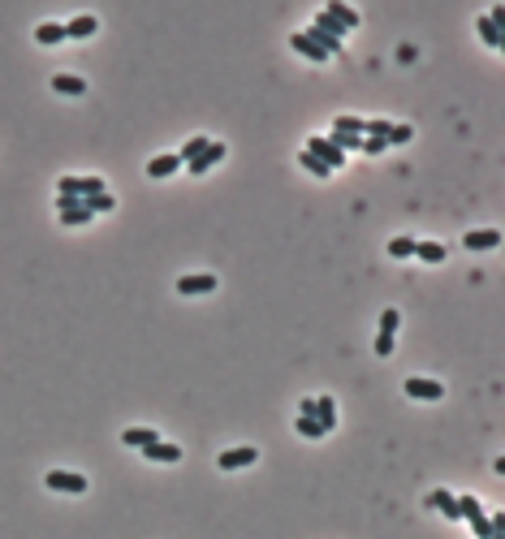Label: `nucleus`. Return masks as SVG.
Returning <instances> with one entry per match:
<instances>
[{"instance_id": "393cba45", "label": "nucleus", "mask_w": 505, "mask_h": 539, "mask_svg": "<svg viewBox=\"0 0 505 539\" xmlns=\"http://www.w3.org/2000/svg\"><path fill=\"white\" fill-rule=\"evenodd\" d=\"M83 203H87L91 216H95V211H112V207H117V199H112L108 190H104V194H91V199H83Z\"/></svg>"}, {"instance_id": "aec40b11", "label": "nucleus", "mask_w": 505, "mask_h": 539, "mask_svg": "<svg viewBox=\"0 0 505 539\" xmlns=\"http://www.w3.org/2000/svg\"><path fill=\"white\" fill-rule=\"evenodd\" d=\"M415 255L423 264H445V246L441 242H415Z\"/></svg>"}, {"instance_id": "20e7f679", "label": "nucleus", "mask_w": 505, "mask_h": 539, "mask_svg": "<svg viewBox=\"0 0 505 539\" xmlns=\"http://www.w3.org/2000/svg\"><path fill=\"white\" fill-rule=\"evenodd\" d=\"M402 388H406V397H415V401H441L445 397V384L441 380H423V375L402 380Z\"/></svg>"}, {"instance_id": "f3484780", "label": "nucleus", "mask_w": 505, "mask_h": 539, "mask_svg": "<svg viewBox=\"0 0 505 539\" xmlns=\"http://www.w3.org/2000/svg\"><path fill=\"white\" fill-rule=\"evenodd\" d=\"M316 423L324 427V436H329V432L337 427V405H333V397H329V393L316 397Z\"/></svg>"}, {"instance_id": "c85d7f7f", "label": "nucleus", "mask_w": 505, "mask_h": 539, "mask_svg": "<svg viewBox=\"0 0 505 539\" xmlns=\"http://www.w3.org/2000/svg\"><path fill=\"white\" fill-rule=\"evenodd\" d=\"M398 324H402V315L393 311V306H389V311H380V332H384V337H398Z\"/></svg>"}, {"instance_id": "39448f33", "label": "nucleus", "mask_w": 505, "mask_h": 539, "mask_svg": "<svg viewBox=\"0 0 505 539\" xmlns=\"http://www.w3.org/2000/svg\"><path fill=\"white\" fill-rule=\"evenodd\" d=\"M307 151H311L320 165H329L333 173L346 165V151H337V142H333V138H307Z\"/></svg>"}, {"instance_id": "72a5a7b5", "label": "nucleus", "mask_w": 505, "mask_h": 539, "mask_svg": "<svg viewBox=\"0 0 505 539\" xmlns=\"http://www.w3.org/2000/svg\"><path fill=\"white\" fill-rule=\"evenodd\" d=\"M376 354H380V358L393 354V337H384V332H380V337H376Z\"/></svg>"}, {"instance_id": "7ed1b4c3", "label": "nucleus", "mask_w": 505, "mask_h": 539, "mask_svg": "<svg viewBox=\"0 0 505 539\" xmlns=\"http://www.w3.org/2000/svg\"><path fill=\"white\" fill-rule=\"evenodd\" d=\"M43 483L52 487V492H70V496H83L87 492V479L78 475V470H48Z\"/></svg>"}, {"instance_id": "412c9836", "label": "nucleus", "mask_w": 505, "mask_h": 539, "mask_svg": "<svg viewBox=\"0 0 505 539\" xmlns=\"http://www.w3.org/2000/svg\"><path fill=\"white\" fill-rule=\"evenodd\" d=\"M333 134H358V138H363L367 134V121L363 117H337L333 121Z\"/></svg>"}, {"instance_id": "5701e85b", "label": "nucleus", "mask_w": 505, "mask_h": 539, "mask_svg": "<svg viewBox=\"0 0 505 539\" xmlns=\"http://www.w3.org/2000/svg\"><path fill=\"white\" fill-rule=\"evenodd\" d=\"M480 35H484V43H488V47H505V39H501V30L493 26V18H488V13H484V18H480Z\"/></svg>"}, {"instance_id": "ddd939ff", "label": "nucleus", "mask_w": 505, "mask_h": 539, "mask_svg": "<svg viewBox=\"0 0 505 539\" xmlns=\"http://www.w3.org/2000/svg\"><path fill=\"white\" fill-rule=\"evenodd\" d=\"M156 440H160L156 427H125L121 432V445L125 449H147V445H156Z\"/></svg>"}, {"instance_id": "9d476101", "label": "nucleus", "mask_w": 505, "mask_h": 539, "mask_svg": "<svg viewBox=\"0 0 505 539\" xmlns=\"http://www.w3.org/2000/svg\"><path fill=\"white\" fill-rule=\"evenodd\" d=\"M95 30H100V22H95V13H78V18L65 22V39H91Z\"/></svg>"}, {"instance_id": "423d86ee", "label": "nucleus", "mask_w": 505, "mask_h": 539, "mask_svg": "<svg viewBox=\"0 0 505 539\" xmlns=\"http://www.w3.org/2000/svg\"><path fill=\"white\" fill-rule=\"evenodd\" d=\"M259 462V449H251V445H242V449H225L220 457H216V466L220 470H242V466H255Z\"/></svg>"}, {"instance_id": "9b49d317", "label": "nucleus", "mask_w": 505, "mask_h": 539, "mask_svg": "<svg viewBox=\"0 0 505 539\" xmlns=\"http://www.w3.org/2000/svg\"><path fill=\"white\" fill-rule=\"evenodd\" d=\"M462 246L466 251H493V246H501V233L497 229H471V233L462 237Z\"/></svg>"}, {"instance_id": "f03ea898", "label": "nucleus", "mask_w": 505, "mask_h": 539, "mask_svg": "<svg viewBox=\"0 0 505 539\" xmlns=\"http://www.w3.org/2000/svg\"><path fill=\"white\" fill-rule=\"evenodd\" d=\"M56 194H65V199H91V194H104V182L100 177H61Z\"/></svg>"}, {"instance_id": "1a4fd4ad", "label": "nucleus", "mask_w": 505, "mask_h": 539, "mask_svg": "<svg viewBox=\"0 0 505 539\" xmlns=\"http://www.w3.org/2000/svg\"><path fill=\"white\" fill-rule=\"evenodd\" d=\"M216 289V276L212 272H194V276H182L177 281V293H186V298H194V293H212Z\"/></svg>"}, {"instance_id": "f704fd0d", "label": "nucleus", "mask_w": 505, "mask_h": 539, "mask_svg": "<svg viewBox=\"0 0 505 539\" xmlns=\"http://www.w3.org/2000/svg\"><path fill=\"white\" fill-rule=\"evenodd\" d=\"M298 419H316V397H302V405H298Z\"/></svg>"}, {"instance_id": "2eb2a0df", "label": "nucleus", "mask_w": 505, "mask_h": 539, "mask_svg": "<svg viewBox=\"0 0 505 539\" xmlns=\"http://www.w3.org/2000/svg\"><path fill=\"white\" fill-rule=\"evenodd\" d=\"M52 91L56 95H87V78H78V74H52Z\"/></svg>"}, {"instance_id": "4be33fe9", "label": "nucleus", "mask_w": 505, "mask_h": 539, "mask_svg": "<svg viewBox=\"0 0 505 539\" xmlns=\"http://www.w3.org/2000/svg\"><path fill=\"white\" fill-rule=\"evenodd\" d=\"M298 165H302L307 173H316V177H333V169H329V165H320V160H316L311 151H307V147L298 151Z\"/></svg>"}, {"instance_id": "2f4dec72", "label": "nucleus", "mask_w": 505, "mask_h": 539, "mask_svg": "<svg viewBox=\"0 0 505 539\" xmlns=\"http://www.w3.org/2000/svg\"><path fill=\"white\" fill-rule=\"evenodd\" d=\"M389 129H393V121L376 117V121H367V138H389Z\"/></svg>"}, {"instance_id": "0eeeda50", "label": "nucleus", "mask_w": 505, "mask_h": 539, "mask_svg": "<svg viewBox=\"0 0 505 539\" xmlns=\"http://www.w3.org/2000/svg\"><path fill=\"white\" fill-rule=\"evenodd\" d=\"M220 160H225V142L212 138V142H207V151H203V156H194L190 165H186V173H190V177H199V173H207V169H216Z\"/></svg>"}, {"instance_id": "7c9ffc66", "label": "nucleus", "mask_w": 505, "mask_h": 539, "mask_svg": "<svg viewBox=\"0 0 505 539\" xmlns=\"http://www.w3.org/2000/svg\"><path fill=\"white\" fill-rule=\"evenodd\" d=\"M471 531H475V539H493V522H488V514L471 518Z\"/></svg>"}, {"instance_id": "6e6552de", "label": "nucleus", "mask_w": 505, "mask_h": 539, "mask_svg": "<svg viewBox=\"0 0 505 539\" xmlns=\"http://www.w3.org/2000/svg\"><path fill=\"white\" fill-rule=\"evenodd\" d=\"M324 13H329V18H333L341 30H354L358 22H363V18H358V9H350L346 0H329V5H324Z\"/></svg>"}, {"instance_id": "dca6fc26", "label": "nucleus", "mask_w": 505, "mask_h": 539, "mask_svg": "<svg viewBox=\"0 0 505 539\" xmlns=\"http://www.w3.org/2000/svg\"><path fill=\"white\" fill-rule=\"evenodd\" d=\"M143 457H147V462H182V449L169 445V440H156V445L143 449Z\"/></svg>"}, {"instance_id": "6ab92c4d", "label": "nucleus", "mask_w": 505, "mask_h": 539, "mask_svg": "<svg viewBox=\"0 0 505 539\" xmlns=\"http://www.w3.org/2000/svg\"><path fill=\"white\" fill-rule=\"evenodd\" d=\"M61 39H65V26H61V22H39V26H35V43L52 47V43H61Z\"/></svg>"}, {"instance_id": "cd10ccee", "label": "nucleus", "mask_w": 505, "mask_h": 539, "mask_svg": "<svg viewBox=\"0 0 505 539\" xmlns=\"http://www.w3.org/2000/svg\"><path fill=\"white\" fill-rule=\"evenodd\" d=\"M337 142V151H363V138L358 134H329Z\"/></svg>"}, {"instance_id": "473e14b6", "label": "nucleus", "mask_w": 505, "mask_h": 539, "mask_svg": "<svg viewBox=\"0 0 505 539\" xmlns=\"http://www.w3.org/2000/svg\"><path fill=\"white\" fill-rule=\"evenodd\" d=\"M384 147H389L384 138H363V156H380Z\"/></svg>"}, {"instance_id": "a211bd4d", "label": "nucleus", "mask_w": 505, "mask_h": 539, "mask_svg": "<svg viewBox=\"0 0 505 539\" xmlns=\"http://www.w3.org/2000/svg\"><path fill=\"white\" fill-rule=\"evenodd\" d=\"M428 505H432V509H441L449 522H462V518H458V496L445 492V487H441V492H432V496H428Z\"/></svg>"}, {"instance_id": "c756f323", "label": "nucleus", "mask_w": 505, "mask_h": 539, "mask_svg": "<svg viewBox=\"0 0 505 539\" xmlns=\"http://www.w3.org/2000/svg\"><path fill=\"white\" fill-rule=\"evenodd\" d=\"M294 427H298V436H307V440H320V436H324V427H320L316 419H298Z\"/></svg>"}, {"instance_id": "bb28decb", "label": "nucleus", "mask_w": 505, "mask_h": 539, "mask_svg": "<svg viewBox=\"0 0 505 539\" xmlns=\"http://www.w3.org/2000/svg\"><path fill=\"white\" fill-rule=\"evenodd\" d=\"M411 138H415V129H411V125H393V129H389V138H384V142H389V147H406Z\"/></svg>"}, {"instance_id": "f257e3e1", "label": "nucleus", "mask_w": 505, "mask_h": 539, "mask_svg": "<svg viewBox=\"0 0 505 539\" xmlns=\"http://www.w3.org/2000/svg\"><path fill=\"white\" fill-rule=\"evenodd\" d=\"M302 35L311 39V43H320V47H324V52H329V56H337V52H341V39H346V30H341V26H337V22L329 18V13L320 9L316 18H311V26L302 30Z\"/></svg>"}, {"instance_id": "4468645a", "label": "nucleus", "mask_w": 505, "mask_h": 539, "mask_svg": "<svg viewBox=\"0 0 505 539\" xmlns=\"http://www.w3.org/2000/svg\"><path fill=\"white\" fill-rule=\"evenodd\" d=\"M289 47H294V52H298V56H307V61H320V65H324V61H329V52H324V47H320V43H311V39H307V35H302V30H298V35H289Z\"/></svg>"}, {"instance_id": "f8f14e48", "label": "nucleus", "mask_w": 505, "mask_h": 539, "mask_svg": "<svg viewBox=\"0 0 505 539\" xmlns=\"http://www.w3.org/2000/svg\"><path fill=\"white\" fill-rule=\"evenodd\" d=\"M177 169H182V156H177V151H169V156H156V160H147V177H156V182H165V177H173Z\"/></svg>"}, {"instance_id": "b1692460", "label": "nucleus", "mask_w": 505, "mask_h": 539, "mask_svg": "<svg viewBox=\"0 0 505 539\" xmlns=\"http://www.w3.org/2000/svg\"><path fill=\"white\" fill-rule=\"evenodd\" d=\"M207 142H212V138H203V134H199V138H186V147L177 151V156H182V165H190L194 156H203V151H207Z\"/></svg>"}, {"instance_id": "a878e982", "label": "nucleus", "mask_w": 505, "mask_h": 539, "mask_svg": "<svg viewBox=\"0 0 505 539\" xmlns=\"http://www.w3.org/2000/svg\"><path fill=\"white\" fill-rule=\"evenodd\" d=\"M389 255H393V259H411L415 255V237H393V242H389Z\"/></svg>"}]
</instances>
